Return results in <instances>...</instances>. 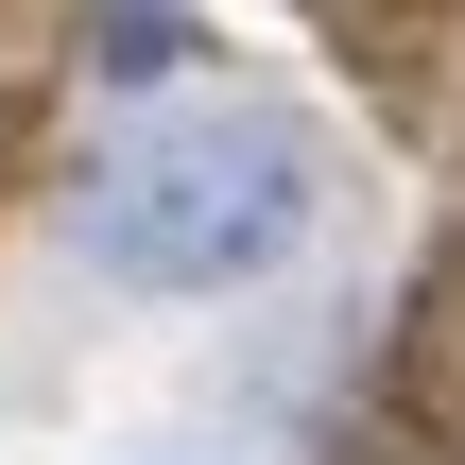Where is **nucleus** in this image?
<instances>
[{"label":"nucleus","instance_id":"obj_2","mask_svg":"<svg viewBox=\"0 0 465 465\" xmlns=\"http://www.w3.org/2000/svg\"><path fill=\"white\" fill-rule=\"evenodd\" d=\"M362 465H380V449H362Z\"/></svg>","mask_w":465,"mask_h":465},{"label":"nucleus","instance_id":"obj_1","mask_svg":"<svg viewBox=\"0 0 465 465\" xmlns=\"http://www.w3.org/2000/svg\"><path fill=\"white\" fill-rule=\"evenodd\" d=\"M69 242L104 259V293H259L311 242V138L259 104H155L86 173Z\"/></svg>","mask_w":465,"mask_h":465}]
</instances>
